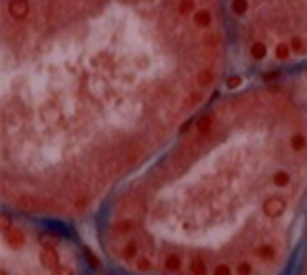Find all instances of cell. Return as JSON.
Instances as JSON below:
<instances>
[{
  "instance_id": "7",
  "label": "cell",
  "mask_w": 307,
  "mask_h": 275,
  "mask_svg": "<svg viewBox=\"0 0 307 275\" xmlns=\"http://www.w3.org/2000/svg\"><path fill=\"white\" fill-rule=\"evenodd\" d=\"M189 271H191V275H206V263L202 259V254H194V257H191Z\"/></svg>"
},
{
  "instance_id": "13",
  "label": "cell",
  "mask_w": 307,
  "mask_h": 275,
  "mask_svg": "<svg viewBox=\"0 0 307 275\" xmlns=\"http://www.w3.org/2000/svg\"><path fill=\"white\" fill-rule=\"evenodd\" d=\"M215 275H232V267H229V265H225V263L217 265V267H215Z\"/></svg>"
},
{
  "instance_id": "2",
  "label": "cell",
  "mask_w": 307,
  "mask_h": 275,
  "mask_svg": "<svg viewBox=\"0 0 307 275\" xmlns=\"http://www.w3.org/2000/svg\"><path fill=\"white\" fill-rule=\"evenodd\" d=\"M2 233H4V244L8 246V248L17 250V248H23V246H25V233L19 229L17 225H11Z\"/></svg>"
},
{
  "instance_id": "6",
  "label": "cell",
  "mask_w": 307,
  "mask_h": 275,
  "mask_svg": "<svg viewBox=\"0 0 307 275\" xmlns=\"http://www.w3.org/2000/svg\"><path fill=\"white\" fill-rule=\"evenodd\" d=\"M255 254H257V259H261L263 263H272L276 259V248L272 244H261L255 248Z\"/></svg>"
},
{
  "instance_id": "11",
  "label": "cell",
  "mask_w": 307,
  "mask_h": 275,
  "mask_svg": "<svg viewBox=\"0 0 307 275\" xmlns=\"http://www.w3.org/2000/svg\"><path fill=\"white\" fill-rule=\"evenodd\" d=\"M236 273H238V275H253V265H251V263H246V261L238 263Z\"/></svg>"
},
{
  "instance_id": "10",
  "label": "cell",
  "mask_w": 307,
  "mask_h": 275,
  "mask_svg": "<svg viewBox=\"0 0 307 275\" xmlns=\"http://www.w3.org/2000/svg\"><path fill=\"white\" fill-rule=\"evenodd\" d=\"M84 257H86V261L91 263V267L93 269H101V261L95 257V252L93 250H89V248H84Z\"/></svg>"
},
{
  "instance_id": "12",
  "label": "cell",
  "mask_w": 307,
  "mask_h": 275,
  "mask_svg": "<svg viewBox=\"0 0 307 275\" xmlns=\"http://www.w3.org/2000/svg\"><path fill=\"white\" fill-rule=\"evenodd\" d=\"M51 275H76L72 267H68V265H59V267H55Z\"/></svg>"
},
{
  "instance_id": "8",
  "label": "cell",
  "mask_w": 307,
  "mask_h": 275,
  "mask_svg": "<svg viewBox=\"0 0 307 275\" xmlns=\"http://www.w3.org/2000/svg\"><path fill=\"white\" fill-rule=\"evenodd\" d=\"M133 263H135V269L141 271V273H148V271L154 269V261H152V257H148V254H139Z\"/></svg>"
},
{
  "instance_id": "3",
  "label": "cell",
  "mask_w": 307,
  "mask_h": 275,
  "mask_svg": "<svg viewBox=\"0 0 307 275\" xmlns=\"http://www.w3.org/2000/svg\"><path fill=\"white\" fill-rule=\"evenodd\" d=\"M40 265L44 269H55L59 267V252H57V246H42L40 250Z\"/></svg>"
},
{
  "instance_id": "14",
  "label": "cell",
  "mask_w": 307,
  "mask_h": 275,
  "mask_svg": "<svg viewBox=\"0 0 307 275\" xmlns=\"http://www.w3.org/2000/svg\"><path fill=\"white\" fill-rule=\"evenodd\" d=\"M0 275H8V271H6V269H2V271H0Z\"/></svg>"
},
{
  "instance_id": "9",
  "label": "cell",
  "mask_w": 307,
  "mask_h": 275,
  "mask_svg": "<svg viewBox=\"0 0 307 275\" xmlns=\"http://www.w3.org/2000/svg\"><path fill=\"white\" fill-rule=\"evenodd\" d=\"M38 242H40L42 246H57V244H59V235L53 233V231H42L40 238H38Z\"/></svg>"
},
{
  "instance_id": "1",
  "label": "cell",
  "mask_w": 307,
  "mask_h": 275,
  "mask_svg": "<svg viewBox=\"0 0 307 275\" xmlns=\"http://www.w3.org/2000/svg\"><path fill=\"white\" fill-rule=\"evenodd\" d=\"M286 206H289V200H286L284 195H267L263 200L261 210L267 219H280L286 212Z\"/></svg>"
},
{
  "instance_id": "4",
  "label": "cell",
  "mask_w": 307,
  "mask_h": 275,
  "mask_svg": "<svg viewBox=\"0 0 307 275\" xmlns=\"http://www.w3.org/2000/svg\"><path fill=\"white\" fill-rule=\"evenodd\" d=\"M139 254H141V242H139V238H131V240L120 248V257H122L124 261H135Z\"/></svg>"
},
{
  "instance_id": "5",
  "label": "cell",
  "mask_w": 307,
  "mask_h": 275,
  "mask_svg": "<svg viewBox=\"0 0 307 275\" xmlns=\"http://www.w3.org/2000/svg\"><path fill=\"white\" fill-rule=\"evenodd\" d=\"M164 269H166L168 273H179L181 269H183V261H181V254L168 252L166 259H164Z\"/></svg>"
}]
</instances>
